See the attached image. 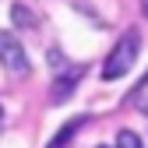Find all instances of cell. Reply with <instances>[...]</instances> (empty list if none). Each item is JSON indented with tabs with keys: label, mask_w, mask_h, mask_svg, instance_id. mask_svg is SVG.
<instances>
[{
	"label": "cell",
	"mask_w": 148,
	"mask_h": 148,
	"mask_svg": "<svg viewBox=\"0 0 148 148\" xmlns=\"http://www.w3.org/2000/svg\"><path fill=\"white\" fill-rule=\"evenodd\" d=\"M81 74H85V67H74V71L60 74V78L53 81V92H49V106H60L64 99H71V92H74V85L81 81Z\"/></svg>",
	"instance_id": "obj_3"
},
{
	"label": "cell",
	"mask_w": 148,
	"mask_h": 148,
	"mask_svg": "<svg viewBox=\"0 0 148 148\" xmlns=\"http://www.w3.org/2000/svg\"><path fill=\"white\" fill-rule=\"evenodd\" d=\"M85 123H88V116H74V120H67V123L60 127V131L53 134V141H49L46 148H67V141H71L74 134H78V131H81Z\"/></svg>",
	"instance_id": "obj_4"
},
{
	"label": "cell",
	"mask_w": 148,
	"mask_h": 148,
	"mask_svg": "<svg viewBox=\"0 0 148 148\" xmlns=\"http://www.w3.org/2000/svg\"><path fill=\"white\" fill-rule=\"evenodd\" d=\"M131 106H134V109H141V113L148 116V74L141 78V85H138V92L131 95Z\"/></svg>",
	"instance_id": "obj_6"
},
{
	"label": "cell",
	"mask_w": 148,
	"mask_h": 148,
	"mask_svg": "<svg viewBox=\"0 0 148 148\" xmlns=\"http://www.w3.org/2000/svg\"><path fill=\"white\" fill-rule=\"evenodd\" d=\"M138 49H141V32H134V28L123 32L120 42L109 49V57L102 60V81H116V78H123V74L134 67Z\"/></svg>",
	"instance_id": "obj_1"
},
{
	"label": "cell",
	"mask_w": 148,
	"mask_h": 148,
	"mask_svg": "<svg viewBox=\"0 0 148 148\" xmlns=\"http://www.w3.org/2000/svg\"><path fill=\"white\" fill-rule=\"evenodd\" d=\"M141 14H145V18H148V0H141Z\"/></svg>",
	"instance_id": "obj_8"
},
{
	"label": "cell",
	"mask_w": 148,
	"mask_h": 148,
	"mask_svg": "<svg viewBox=\"0 0 148 148\" xmlns=\"http://www.w3.org/2000/svg\"><path fill=\"white\" fill-rule=\"evenodd\" d=\"M0 64H4V71L14 74V78H28V71H32L28 53H25L21 42H18L14 32H0Z\"/></svg>",
	"instance_id": "obj_2"
},
{
	"label": "cell",
	"mask_w": 148,
	"mask_h": 148,
	"mask_svg": "<svg viewBox=\"0 0 148 148\" xmlns=\"http://www.w3.org/2000/svg\"><path fill=\"white\" fill-rule=\"evenodd\" d=\"M11 21H14L18 28H32L35 21H39V18H35V14H32L25 4H11Z\"/></svg>",
	"instance_id": "obj_5"
},
{
	"label": "cell",
	"mask_w": 148,
	"mask_h": 148,
	"mask_svg": "<svg viewBox=\"0 0 148 148\" xmlns=\"http://www.w3.org/2000/svg\"><path fill=\"white\" fill-rule=\"evenodd\" d=\"M116 148H141V138L134 131H120L116 134Z\"/></svg>",
	"instance_id": "obj_7"
},
{
	"label": "cell",
	"mask_w": 148,
	"mask_h": 148,
	"mask_svg": "<svg viewBox=\"0 0 148 148\" xmlns=\"http://www.w3.org/2000/svg\"><path fill=\"white\" fill-rule=\"evenodd\" d=\"M0 131H4V109H0Z\"/></svg>",
	"instance_id": "obj_9"
}]
</instances>
